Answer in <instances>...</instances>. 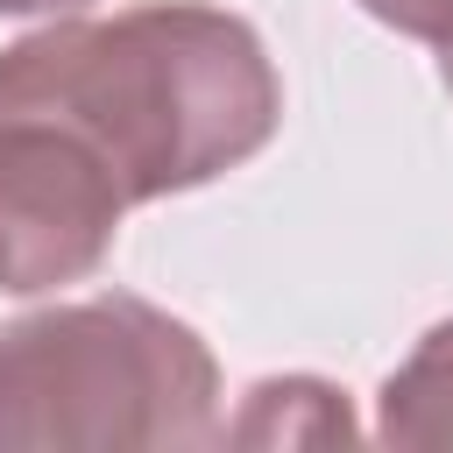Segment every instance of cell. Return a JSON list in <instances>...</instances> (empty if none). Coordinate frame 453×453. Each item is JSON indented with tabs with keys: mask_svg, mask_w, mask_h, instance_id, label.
Here are the masks:
<instances>
[{
	"mask_svg": "<svg viewBox=\"0 0 453 453\" xmlns=\"http://www.w3.org/2000/svg\"><path fill=\"white\" fill-rule=\"evenodd\" d=\"M375 439L403 446V453H446L453 446V319L432 326L418 340V354L382 382Z\"/></svg>",
	"mask_w": 453,
	"mask_h": 453,
	"instance_id": "3",
	"label": "cell"
},
{
	"mask_svg": "<svg viewBox=\"0 0 453 453\" xmlns=\"http://www.w3.org/2000/svg\"><path fill=\"white\" fill-rule=\"evenodd\" d=\"M64 7H85V0H0V14H64Z\"/></svg>",
	"mask_w": 453,
	"mask_h": 453,
	"instance_id": "6",
	"label": "cell"
},
{
	"mask_svg": "<svg viewBox=\"0 0 453 453\" xmlns=\"http://www.w3.org/2000/svg\"><path fill=\"white\" fill-rule=\"evenodd\" d=\"M219 439L205 340L149 297H78L0 326V453H191Z\"/></svg>",
	"mask_w": 453,
	"mask_h": 453,
	"instance_id": "2",
	"label": "cell"
},
{
	"mask_svg": "<svg viewBox=\"0 0 453 453\" xmlns=\"http://www.w3.org/2000/svg\"><path fill=\"white\" fill-rule=\"evenodd\" d=\"M439 78H446V92H453V42H439Z\"/></svg>",
	"mask_w": 453,
	"mask_h": 453,
	"instance_id": "7",
	"label": "cell"
},
{
	"mask_svg": "<svg viewBox=\"0 0 453 453\" xmlns=\"http://www.w3.org/2000/svg\"><path fill=\"white\" fill-rule=\"evenodd\" d=\"M0 78L50 106L127 205L241 170L283 120L262 35L198 0L127 7L113 21H50L0 50Z\"/></svg>",
	"mask_w": 453,
	"mask_h": 453,
	"instance_id": "1",
	"label": "cell"
},
{
	"mask_svg": "<svg viewBox=\"0 0 453 453\" xmlns=\"http://www.w3.org/2000/svg\"><path fill=\"white\" fill-rule=\"evenodd\" d=\"M382 28H396V35H418V42H453V0H361Z\"/></svg>",
	"mask_w": 453,
	"mask_h": 453,
	"instance_id": "5",
	"label": "cell"
},
{
	"mask_svg": "<svg viewBox=\"0 0 453 453\" xmlns=\"http://www.w3.org/2000/svg\"><path fill=\"white\" fill-rule=\"evenodd\" d=\"M234 446H340L354 439V418L333 382L311 375H269L248 389V411L226 425Z\"/></svg>",
	"mask_w": 453,
	"mask_h": 453,
	"instance_id": "4",
	"label": "cell"
}]
</instances>
